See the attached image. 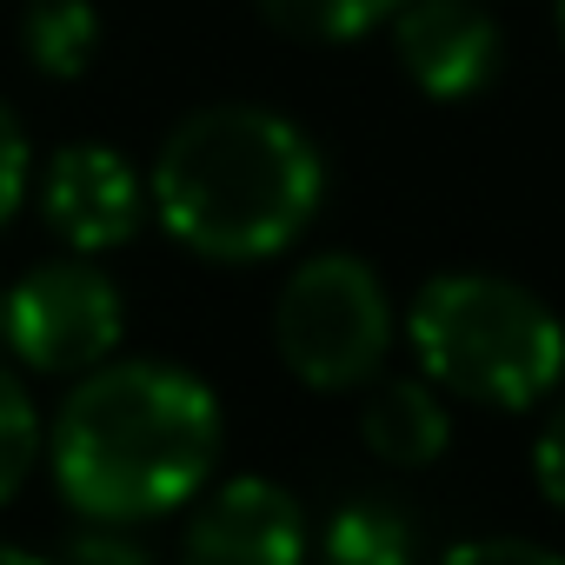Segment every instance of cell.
<instances>
[{"label":"cell","mask_w":565,"mask_h":565,"mask_svg":"<svg viewBox=\"0 0 565 565\" xmlns=\"http://www.w3.org/2000/svg\"><path fill=\"white\" fill-rule=\"evenodd\" d=\"M386 28H393L399 74L439 107H466L499 81L505 41H499V21L486 14V0H399V14Z\"/></svg>","instance_id":"8"},{"label":"cell","mask_w":565,"mask_h":565,"mask_svg":"<svg viewBox=\"0 0 565 565\" xmlns=\"http://www.w3.org/2000/svg\"><path fill=\"white\" fill-rule=\"evenodd\" d=\"M266 14V28L294 34V41H313V47H347V41H366L380 34L399 0H253Z\"/></svg>","instance_id":"12"},{"label":"cell","mask_w":565,"mask_h":565,"mask_svg":"<svg viewBox=\"0 0 565 565\" xmlns=\"http://www.w3.org/2000/svg\"><path fill=\"white\" fill-rule=\"evenodd\" d=\"M327 206V153L279 107L226 100L167 127L147 167V213L206 266L294 253Z\"/></svg>","instance_id":"2"},{"label":"cell","mask_w":565,"mask_h":565,"mask_svg":"<svg viewBox=\"0 0 565 565\" xmlns=\"http://www.w3.org/2000/svg\"><path fill=\"white\" fill-rule=\"evenodd\" d=\"M0 565H54L47 552H28V545H0Z\"/></svg>","instance_id":"18"},{"label":"cell","mask_w":565,"mask_h":565,"mask_svg":"<svg viewBox=\"0 0 565 565\" xmlns=\"http://www.w3.org/2000/svg\"><path fill=\"white\" fill-rule=\"evenodd\" d=\"M127 333L120 287L81 253L41 259L8 287V353L41 380H81L114 360Z\"/></svg>","instance_id":"5"},{"label":"cell","mask_w":565,"mask_h":565,"mask_svg":"<svg viewBox=\"0 0 565 565\" xmlns=\"http://www.w3.org/2000/svg\"><path fill=\"white\" fill-rule=\"evenodd\" d=\"M558 47H565V0H558Z\"/></svg>","instance_id":"20"},{"label":"cell","mask_w":565,"mask_h":565,"mask_svg":"<svg viewBox=\"0 0 565 565\" xmlns=\"http://www.w3.org/2000/svg\"><path fill=\"white\" fill-rule=\"evenodd\" d=\"M532 479H539L545 505L565 512V399L545 413V426H539V439H532Z\"/></svg>","instance_id":"17"},{"label":"cell","mask_w":565,"mask_h":565,"mask_svg":"<svg viewBox=\"0 0 565 565\" xmlns=\"http://www.w3.org/2000/svg\"><path fill=\"white\" fill-rule=\"evenodd\" d=\"M21 54L41 81H81L100 54L94 0H34L21 14Z\"/></svg>","instance_id":"11"},{"label":"cell","mask_w":565,"mask_h":565,"mask_svg":"<svg viewBox=\"0 0 565 565\" xmlns=\"http://www.w3.org/2000/svg\"><path fill=\"white\" fill-rule=\"evenodd\" d=\"M439 565H565V552H552V545H539V539L492 532V539H459Z\"/></svg>","instance_id":"16"},{"label":"cell","mask_w":565,"mask_h":565,"mask_svg":"<svg viewBox=\"0 0 565 565\" xmlns=\"http://www.w3.org/2000/svg\"><path fill=\"white\" fill-rule=\"evenodd\" d=\"M393 340V294L360 253H313L273 294V353L307 393H366Z\"/></svg>","instance_id":"4"},{"label":"cell","mask_w":565,"mask_h":565,"mask_svg":"<svg viewBox=\"0 0 565 565\" xmlns=\"http://www.w3.org/2000/svg\"><path fill=\"white\" fill-rule=\"evenodd\" d=\"M307 552H313V532L300 499L259 472H239L220 486L206 479L180 532V565H307Z\"/></svg>","instance_id":"7"},{"label":"cell","mask_w":565,"mask_h":565,"mask_svg":"<svg viewBox=\"0 0 565 565\" xmlns=\"http://www.w3.org/2000/svg\"><path fill=\"white\" fill-rule=\"evenodd\" d=\"M0 360H8V294H0Z\"/></svg>","instance_id":"19"},{"label":"cell","mask_w":565,"mask_h":565,"mask_svg":"<svg viewBox=\"0 0 565 565\" xmlns=\"http://www.w3.org/2000/svg\"><path fill=\"white\" fill-rule=\"evenodd\" d=\"M41 220L67 253L100 259L147 226V173L107 140H74L41 167Z\"/></svg>","instance_id":"6"},{"label":"cell","mask_w":565,"mask_h":565,"mask_svg":"<svg viewBox=\"0 0 565 565\" xmlns=\"http://www.w3.org/2000/svg\"><path fill=\"white\" fill-rule=\"evenodd\" d=\"M320 565H419V519L399 499L360 492L327 512Z\"/></svg>","instance_id":"10"},{"label":"cell","mask_w":565,"mask_h":565,"mask_svg":"<svg viewBox=\"0 0 565 565\" xmlns=\"http://www.w3.org/2000/svg\"><path fill=\"white\" fill-rule=\"evenodd\" d=\"M360 446L393 472H426L452 446L446 393L426 386L419 373L413 380H373L366 399H360Z\"/></svg>","instance_id":"9"},{"label":"cell","mask_w":565,"mask_h":565,"mask_svg":"<svg viewBox=\"0 0 565 565\" xmlns=\"http://www.w3.org/2000/svg\"><path fill=\"white\" fill-rule=\"evenodd\" d=\"M226 413L193 366L100 360L47 419V472L94 525H153L213 479Z\"/></svg>","instance_id":"1"},{"label":"cell","mask_w":565,"mask_h":565,"mask_svg":"<svg viewBox=\"0 0 565 565\" xmlns=\"http://www.w3.org/2000/svg\"><path fill=\"white\" fill-rule=\"evenodd\" d=\"M28 186H34V147H28L21 114H14L8 100H0V233H8V220L21 213Z\"/></svg>","instance_id":"15"},{"label":"cell","mask_w":565,"mask_h":565,"mask_svg":"<svg viewBox=\"0 0 565 565\" xmlns=\"http://www.w3.org/2000/svg\"><path fill=\"white\" fill-rule=\"evenodd\" d=\"M399 340L446 399L486 413H532L565 380V320L505 273L452 266L413 294Z\"/></svg>","instance_id":"3"},{"label":"cell","mask_w":565,"mask_h":565,"mask_svg":"<svg viewBox=\"0 0 565 565\" xmlns=\"http://www.w3.org/2000/svg\"><path fill=\"white\" fill-rule=\"evenodd\" d=\"M41 452H47V419H41L34 393H28V380H14L0 366V505L28 486Z\"/></svg>","instance_id":"13"},{"label":"cell","mask_w":565,"mask_h":565,"mask_svg":"<svg viewBox=\"0 0 565 565\" xmlns=\"http://www.w3.org/2000/svg\"><path fill=\"white\" fill-rule=\"evenodd\" d=\"M54 565H153V552L134 539V525H94V519H81V532L54 552Z\"/></svg>","instance_id":"14"}]
</instances>
